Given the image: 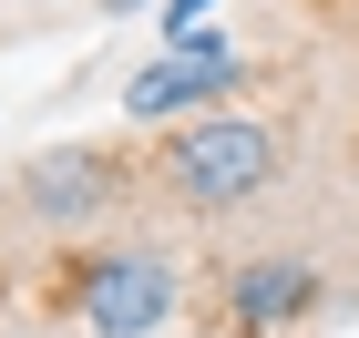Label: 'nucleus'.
Masks as SVG:
<instances>
[{
    "label": "nucleus",
    "instance_id": "1",
    "mask_svg": "<svg viewBox=\"0 0 359 338\" xmlns=\"http://www.w3.org/2000/svg\"><path fill=\"white\" fill-rule=\"evenodd\" d=\"M287 154H298V134L277 113H205V123H175L144 143V185L185 216H236L287 174Z\"/></svg>",
    "mask_w": 359,
    "mask_h": 338
},
{
    "label": "nucleus",
    "instance_id": "2",
    "mask_svg": "<svg viewBox=\"0 0 359 338\" xmlns=\"http://www.w3.org/2000/svg\"><path fill=\"white\" fill-rule=\"evenodd\" d=\"M41 308H62L93 338H144V328H165V318L185 308V277H175L165 256H144V246H83V256L52 267Z\"/></svg>",
    "mask_w": 359,
    "mask_h": 338
},
{
    "label": "nucleus",
    "instance_id": "3",
    "mask_svg": "<svg viewBox=\"0 0 359 338\" xmlns=\"http://www.w3.org/2000/svg\"><path fill=\"white\" fill-rule=\"evenodd\" d=\"M144 185V154H123V143H41L21 164V216L41 225V236H83V225H103L113 205Z\"/></svg>",
    "mask_w": 359,
    "mask_h": 338
},
{
    "label": "nucleus",
    "instance_id": "4",
    "mask_svg": "<svg viewBox=\"0 0 359 338\" xmlns=\"http://www.w3.org/2000/svg\"><path fill=\"white\" fill-rule=\"evenodd\" d=\"M318 297H329V277H318V256H236V267H216L205 277V328L216 338H287L318 318Z\"/></svg>",
    "mask_w": 359,
    "mask_h": 338
},
{
    "label": "nucleus",
    "instance_id": "5",
    "mask_svg": "<svg viewBox=\"0 0 359 338\" xmlns=\"http://www.w3.org/2000/svg\"><path fill=\"white\" fill-rule=\"evenodd\" d=\"M236 92H247V52L216 31L205 52H154L144 72H123V123H144V134H175V123L236 113Z\"/></svg>",
    "mask_w": 359,
    "mask_h": 338
},
{
    "label": "nucleus",
    "instance_id": "6",
    "mask_svg": "<svg viewBox=\"0 0 359 338\" xmlns=\"http://www.w3.org/2000/svg\"><path fill=\"white\" fill-rule=\"evenodd\" d=\"M205 10H216V0H165V10H154V21H165L154 41H185V31H205Z\"/></svg>",
    "mask_w": 359,
    "mask_h": 338
},
{
    "label": "nucleus",
    "instance_id": "7",
    "mask_svg": "<svg viewBox=\"0 0 359 338\" xmlns=\"http://www.w3.org/2000/svg\"><path fill=\"white\" fill-rule=\"evenodd\" d=\"M103 10H165V0H103Z\"/></svg>",
    "mask_w": 359,
    "mask_h": 338
}]
</instances>
